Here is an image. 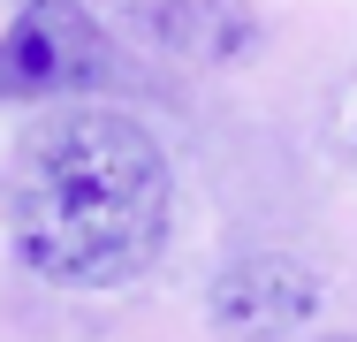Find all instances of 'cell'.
<instances>
[{
	"label": "cell",
	"instance_id": "8992f818",
	"mask_svg": "<svg viewBox=\"0 0 357 342\" xmlns=\"http://www.w3.org/2000/svg\"><path fill=\"white\" fill-rule=\"evenodd\" d=\"M319 342H350V335H319Z\"/></svg>",
	"mask_w": 357,
	"mask_h": 342
},
{
	"label": "cell",
	"instance_id": "7a4b0ae2",
	"mask_svg": "<svg viewBox=\"0 0 357 342\" xmlns=\"http://www.w3.org/2000/svg\"><path fill=\"white\" fill-rule=\"evenodd\" d=\"M107 68V31L76 0H31L0 31V99H54L84 91Z\"/></svg>",
	"mask_w": 357,
	"mask_h": 342
},
{
	"label": "cell",
	"instance_id": "3957f363",
	"mask_svg": "<svg viewBox=\"0 0 357 342\" xmlns=\"http://www.w3.org/2000/svg\"><path fill=\"white\" fill-rule=\"evenodd\" d=\"M213 327L220 335H296L312 312H319V281L304 259H289V251H243V259H228L213 274Z\"/></svg>",
	"mask_w": 357,
	"mask_h": 342
},
{
	"label": "cell",
	"instance_id": "277c9868",
	"mask_svg": "<svg viewBox=\"0 0 357 342\" xmlns=\"http://www.w3.org/2000/svg\"><path fill=\"white\" fill-rule=\"evenodd\" d=\"M144 38L175 61H198V68H220V61H243L259 46V8L251 0H144L137 8Z\"/></svg>",
	"mask_w": 357,
	"mask_h": 342
},
{
	"label": "cell",
	"instance_id": "5b68a950",
	"mask_svg": "<svg viewBox=\"0 0 357 342\" xmlns=\"http://www.w3.org/2000/svg\"><path fill=\"white\" fill-rule=\"evenodd\" d=\"M327 137H335V152L357 168V76H342V91H335V107H327Z\"/></svg>",
	"mask_w": 357,
	"mask_h": 342
},
{
	"label": "cell",
	"instance_id": "6da1fadb",
	"mask_svg": "<svg viewBox=\"0 0 357 342\" xmlns=\"http://www.w3.org/2000/svg\"><path fill=\"white\" fill-rule=\"evenodd\" d=\"M167 152L114 107H61L15 144L8 228L61 289H122L167 244Z\"/></svg>",
	"mask_w": 357,
	"mask_h": 342
}]
</instances>
